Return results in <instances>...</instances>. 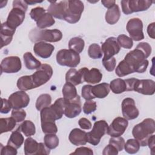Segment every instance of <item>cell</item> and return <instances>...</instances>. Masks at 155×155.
I'll use <instances>...</instances> for the list:
<instances>
[{
	"label": "cell",
	"instance_id": "6da1fadb",
	"mask_svg": "<svg viewBox=\"0 0 155 155\" xmlns=\"http://www.w3.org/2000/svg\"><path fill=\"white\" fill-rule=\"evenodd\" d=\"M148 56L140 48L136 47L135 49L128 52L124 60L127 64L133 73H142L145 72L148 66Z\"/></svg>",
	"mask_w": 155,
	"mask_h": 155
},
{
	"label": "cell",
	"instance_id": "ac0fdd59",
	"mask_svg": "<svg viewBox=\"0 0 155 155\" xmlns=\"http://www.w3.org/2000/svg\"><path fill=\"white\" fill-rule=\"evenodd\" d=\"M133 91L144 95H153L155 92V82L151 79L139 80L137 79Z\"/></svg>",
	"mask_w": 155,
	"mask_h": 155
},
{
	"label": "cell",
	"instance_id": "e0dca14e",
	"mask_svg": "<svg viewBox=\"0 0 155 155\" xmlns=\"http://www.w3.org/2000/svg\"><path fill=\"white\" fill-rule=\"evenodd\" d=\"M81 102L79 95L72 100H65L64 114L67 117L74 118L78 116L81 113Z\"/></svg>",
	"mask_w": 155,
	"mask_h": 155
},
{
	"label": "cell",
	"instance_id": "8d00e7d4",
	"mask_svg": "<svg viewBox=\"0 0 155 155\" xmlns=\"http://www.w3.org/2000/svg\"><path fill=\"white\" fill-rule=\"evenodd\" d=\"M51 102V97L48 94H42L37 99L35 107L38 111L49 107Z\"/></svg>",
	"mask_w": 155,
	"mask_h": 155
},
{
	"label": "cell",
	"instance_id": "7a4b0ae2",
	"mask_svg": "<svg viewBox=\"0 0 155 155\" xmlns=\"http://www.w3.org/2000/svg\"><path fill=\"white\" fill-rule=\"evenodd\" d=\"M155 131L154 120L151 118H147L140 123L136 125L132 130V134L140 146L147 145L148 138Z\"/></svg>",
	"mask_w": 155,
	"mask_h": 155
},
{
	"label": "cell",
	"instance_id": "f6af8a7d",
	"mask_svg": "<svg viewBox=\"0 0 155 155\" xmlns=\"http://www.w3.org/2000/svg\"><path fill=\"white\" fill-rule=\"evenodd\" d=\"M97 108L96 102L92 100L87 101L83 105V111L86 114H89L96 111Z\"/></svg>",
	"mask_w": 155,
	"mask_h": 155
},
{
	"label": "cell",
	"instance_id": "ffe728a7",
	"mask_svg": "<svg viewBox=\"0 0 155 155\" xmlns=\"http://www.w3.org/2000/svg\"><path fill=\"white\" fill-rule=\"evenodd\" d=\"M50 4L47 8V12L53 17L57 19L64 20L65 10L67 5V1H50Z\"/></svg>",
	"mask_w": 155,
	"mask_h": 155
},
{
	"label": "cell",
	"instance_id": "f907efd6",
	"mask_svg": "<svg viewBox=\"0 0 155 155\" xmlns=\"http://www.w3.org/2000/svg\"><path fill=\"white\" fill-rule=\"evenodd\" d=\"M70 154H84V155H93V150L88 148L85 147H81L75 150V151L71 153Z\"/></svg>",
	"mask_w": 155,
	"mask_h": 155
},
{
	"label": "cell",
	"instance_id": "8fae6325",
	"mask_svg": "<svg viewBox=\"0 0 155 155\" xmlns=\"http://www.w3.org/2000/svg\"><path fill=\"white\" fill-rule=\"evenodd\" d=\"M127 30L130 35V38L135 41H139L144 39L143 33L142 21L137 18L130 19L127 24Z\"/></svg>",
	"mask_w": 155,
	"mask_h": 155
},
{
	"label": "cell",
	"instance_id": "816d5d0a",
	"mask_svg": "<svg viewBox=\"0 0 155 155\" xmlns=\"http://www.w3.org/2000/svg\"><path fill=\"white\" fill-rule=\"evenodd\" d=\"M12 106L8 101L6 99L1 98V113L4 114L8 113L11 110Z\"/></svg>",
	"mask_w": 155,
	"mask_h": 155
},
{
	"label": "cell",
	"instance_id": "91938a15",
	"mask_svg": "<svg viewBox=\"0 0 155 155\" xmlns=\"http://www.w3.org/2000/svg\"><path fill=\"white\" fill-rule=\"evenodd\" d=\"M101 3L105 7L109 9L116 4V1L114 0H102Z\"/></svg>",
	"mask_w": 155,
	"mask_h": 155
},
{
	"label": "cell",
	"instance_id": "52a82bcc",
	"mask_svg": "<svg viewBox=\"0 0 155 155\" xmlns=\"http://www.w3.org/2000/svg\"><path fill=\"white\" fill-rule=\"evenodd\" d=\"M56 61L60 65L74 68L80 63L81 57L78 53L70 49H62L56 54Z\"/></svg>",
	"mask_w": 155,
	"mask_h": 155
},
{
	"label": "cell",
	"instance_id": "9c48e42d",
	"mask_svg": "<svg viewBox=\"0 0 155 155\" xmlns=\"http://www.w3.org/2000/svg\"><path fill=\"white\" fill-rule=\"evenodd\" d=\"M108 127L107 122L104 120L95 122L92 130L87 133V142L94 146L98 145L101 137L107 133Z\"/></svg>",
	"mask_w": 155,
	"mask_h": 155
},
{
	"label": "cell",
	"instance_id": "74e56055",
	"mask_svg": "<svg viewBox=\"0 0 155 155\" xmlns=\"http://www.w3.org/2000/svg\"><path fill=\"white\" fill-rule=\"evenodd\" d=\"M44 144L50 150L54 149L59 145V138L55 134H45L44 138Z\"/></svg>",
	"mask_w": 155,
	"mask_h": 155
},
{
	"label": "cell",
	"instance_id": "c3c4849f",
	"mask_svg": "<svg viewBox=\"0 0 155 155\" xmlns=\"http://www.w3.org/2000/svg\"><path fill=\"white\" fill-rule=\"evenodd\" d=\"M102 64L106 70L108 71H113L116 65V61L114 57H112L106 60H102Z\"/></svg>",
	"mask_w": 155,
	"mask_h": 155
},
{
	"label": "cell",
	"instance_id": "5bb4252c",
	"mask_svg": "<svg viewBox=\"0 0 155 155\" xmlns=\"http://www.w3.org/2000/svg\"><path fill=\"white\" fill-rule=\"evenodd\" d=\"M101 50L104 54L102 60H106L117 54L120 50V47L116 38L109 37L102 44Z\"/></svg>",
	"mask_w": 155,
	"mask_h": 155
},
{
	"label": "cell",
	"instance_id": "f5cc1de1",
	"mask_svg": "<svg viewBox=\"0 0 155 155\" xmlns=\"http://www.w3.org/2000/svg\"><path fill=\"white\" fill-rule=\"evenodd\" d=\"M118 154V150L112 145L108 144L107 146H106L102 152L103 155H111V154Z\"/></svg>",
	"mask_w": 155,
	"mask_h": 155
},
{
	"label": "cell",
	"instance_id": "7bdbcfd3",
	"mask_svg": "<svg viewBox=\"0 0 155 155\" xmlns=\"http://www.w3.org/2000/svg\"><path fill=\"white\" fill-rule=\"evenodd\" d=\"M125 143L124 139L121 136L111 137L109 140V143L114 146L118 150V151L123 150L124 148Z\"/></svg>",
	"mask_w": 155,
	"mask_h": 155
},
{
	"label": "cell",
	"instance_id": "83f0119b",
	"mask_svg": "<svg viewBox=\"0 0 155 155\" xmlns=\"http://www.w3.org/2000/svg\"><path fill=\"white\" fill-rule=\"evenodd\" d=\"M24 138L21 133V131L19 130V128H18L16 130L12 133L8 140L7 145L12 146L15 148L18 149L21 147V145L24 143Z\"/></svg>",
	"mask_w": 155,
	"mask_h": 155
},
{
	"label": "cell",
	"instance_id": "f546056e",
	"mask_svg": "<svg viewBox=\"0 0 155 155\" xmlns=\"http://www.w3.org/2000/svg\"><path fill=\"white\" fill-rule=\"evenodd\" d=\"M110 88L114 94H120L127 91V85L125 80L120 78L113 79L110 82Z\"/></svg>",
	"mask_w": 155,
	"mask_h": 155
},
{
	"label": "cell",
	"instance_id": "4dcf8cb0",
	"mask_svg": "<svg viewBox=\"0 0 155 155\" xmlns=\"http://www.w3.org/2000/svg\"><path fill=\"white\" fill-rule=\"evenodd\" d=\"M16 85L22 91H27L35 88L31 75L23 76L19 78L17 81Z\"/></svg>",
	"mask_w": 155,
	"mask_h": 155
},
{
	"label": "cell",
	"instance_id": "836d02e7",
	"mask_svg": "<svg viewBox=\"0 0 155 155\" xmlns=\"http://www.w3.org/2000/svg\"><path fill=\"white\" fill-rule=\"evenodd\" d=\"M54 23L55 21L53 17L49 13L46 12L36 22V25L38 28L44 29L52 26Z\"/></svg>",
	"mask_w": 155,
	"mask_h": 155
},
{
	"label": "cell",
	"instance_id": "9f6ffc18",
	"mask_svg": "<svg viewBox=\"0 0 155 155\" xmlns=\"http://www.w3.org/2000/svg\"><path fill=\"white\" fill-rule=\"evenodd\" d=\"M39 150L38 152V154H50V149L48 148L43 143H39Z\"/></svg>",
	"mask_w": 155,
	"mask_h": 155
},
{
	"label": "cell",
	"instance_id": "4fadbf2b",
	"mask_svg": "<svg viewBox=\"0 0 155 155\" xmlns=\"http://www.w3.org/2000/svg\"><path fill=\"white\" fill-rule=\"evenodd\" d=\"M22 67L21 61L18 56H11L3 59L1 63V72L5 73H15Z\"/></svg>",
	"mask_w": 155,
	"mask_h": 155
},
{
	"label": "cell",
	"instance_id": "2e32d148",
	"mask_svg": "<svg viewBox=\"0 0 155 155\" xmlns=\"http://www.w3.org/2000/svg\"><path fill=\"white\" fill-rule=\"evenodd\" d=\"M122 115L127 120L137 118L139 114V110L135 105L134 100L131 97L125 98L122 102Z\"/></svg>",
	"mask_w": 155,
	"mask_h": 155
},
{
	"label": "cell",
	"instance_id": "484cf974",
	"mask_svg": "<svg viewBox=\"0 0 155 155\" xmlns=\"http://www.w3.org/2000/svg\"><path fill=\"white\" fill-rule=\"evenodd\" d=\"M66 82H69L73 85H78L84 82L82 76L80 72L74 68H71L65 74Z\"/></svg>",
	"mask_w": 155,
	"mask_h": 155
},
{
	"label": "cell",
	"instance_id": "d590c367",
	"mask_svg": "<svg viewBox=\"0 0 155 155\" xmlns=\"http://www.w3.org/2000/svg\"><path fill=\"white\" fill-rule=\"evenodd\" d=\"M18 128L27 137L33 136L36 133V128L35 124L29 120H24V122L19 125Z\"/></svg>",
	"mask_w": 155,
	"mask_h": 155
},
{
	"label": "cell",
	"instance_id": "8992f818",
	"mask_svg": "<svg viewBox=\"0 0 155 155\" xmlns=\"http://www.w3.org/2000/svg\"><path fill=\"white\" fill-rule=\"evenodd\" d=\"M84 9V5L81 1H67L65 15L64 20L70 24H75L78 22L81 19Z\"/></svg>",
	"mask_w": 155,
	"mask_h": 155
},
{
	"label": "cell",
	"instance_id": "7402d4cb",
	"mask_svg": "<svg viewBox=\"0 0 155 155\" xmlns=\"http://www.w3.org/2000/svg\"><path fill=\"white\" fill-rule=\"evenodd\" d=\"M68 139L74 145H85L87 142V133L79 128H74L70 131Z\"/></svg>",
	"mask_w": 155,
	"mask_h": 155
},
{
	"label": "cell",
	"instance_id": "11a10c76",
	"mask_svg": "<svg viewBox=\"0 0 155 155\" xmlns=\"http://www.w3.org/2000/svg\"><path fill=\"white\" fill-rule=\"evenodd\" d=\"M137 79L136 78H130L125 80L127 85V91H133L134 84Z\"/></svg>",
	"mask_w": 155,
	"mask_h": 155
},
{
	"label": "cell",
	"instance_id": "681fc988",
	"mask_svg": "<svg viewBox=\"0 0 155 155\" xmlns=\"http://www.w3.org/2000/svg\"><path fill=\"white\" fill-rule=\"evenodd\" d=\"M17 154L16 148L7 145L6 146L1 145V155H16Z\"/></svg>",
	"mask_w": 155,
	"mask_h": 155
},
{
	"label": "cell",
	"instance_id": "60d3db41",
	"mask_svg": "<svg viewBox=\"0 0 155 155\" xmlns=\"http://www.w3.org/2000/svg\"><path fill=\"white\" fill-rule=\"evenodd\" d=\"M41 128L45 134H56L58 128L54 122H42Z\"/></svg>",
	"mask_w": 155,
	"mask_h": 155
},
{
	"label": "cell",
	"instance_id": "f35d334b",
	"mask_svg": "<svg viewBox=\"0 0 155 155\" xmlns=\"http://www.w3.org/2000/svg\"><path fill=\"white\" fill-rule=\"evenodd\" d=\"M140 146L139 142L136 139H130L125 143L124 149L129 154H135L139 151Z\"/></svg>",
	"mask_w": 155,
	"mask_h": 155
},
{
	"label": "cell",
	"instance_id": "6f0895ef",
	"mask_svg": "<svg viewBox=\"0 0 155 155\" xmlns=\"http://www.w3.org/2000/svg\"><path fill=\"white\" fill-rule=\"evenodd\" d=\"M147 145L149 146V148L151 150V154H154V135L152 134L148 140Z\"/></svg>",
	"mask_w": 155,
	"mask_h": 155
},
{
	"label": "cell",
	"instance_id": "9a60e30c",
	"mask_svg": "<svg viewBox=\"0 0 155 155\" xmlns=\"http://www.w3.org/2000/svg\"><path fill=\"white\" fill-rule=\"evenodd\" d=\"M128 125V120L124 117H116L108 127L107 133L111 137L120 136L124 133Z\"/></svg>",
	"mask_w": 155,
	"mask_h": 155
},
{
	"label": "cell",
	"instance_id": "db71d44e",
	"mask_svg": "<svg viewBox=\"0 0 155 155\" xmlns=\"http://www.w3.org/2000/svg\"><path fill=\"white\" fill-rule=\"evenodd\" d=\"M78 124L80 126V127L84 130H90L92 126L91 122L85 117L81 118L79 120Z\"/></svg>",
	"mask_w": 155,
	"mask_h": 155
},
{
	"label": "cell",
	"instance_id": "5b68a950",
	"mask_svg": "<svg viewBox=\"0 0 155 155\" xmlns=\"http://www.w3.org/2000/svg\"><path fill=\"white\" fill-rule=\"evenodd\" d=\"M31 42H56L61 40L62 38V32L58 29H40L35 28L32 29L28 35Z\"/></svg>",
	"mask_w": 155,
	"mask_h": 155
},
{
	"label": "cell",
	"instance_id": "ab89813d",
	"mask_svg": "<svg viewBox=\"0 0 155 155\" xmlns=\"http://www.w3.org/2000/svg\"><path fill=\"white\" fill-rule=\"evenodd\" d=\"M88 54V56L93 59H100L102 56V51L101 48L99 44L96 43L92 44L89 46Z\"/></svg>",
	"mask_w": 155,
	"mask_h": 155
},
{
	"label": "cell",
	"instance_id": "d6986e66",
	"mask_svg": "<svg viewBox=\"0 0 155 155\" xmlns=\"http://www.w3.org/2000/svg\"><path fill=\"white\" fill-rule=\"evenodd\" d=\"M78 71L81 74L84 82L89 84L99 83L102 79V73L96 68H92L91 70H88L87 67H83Z\"/></svg>",
	"mask_w": 155,
	"mask_h": 155
},
{
	"label": "cell",
	"instance_id": "7dc6e473",
	"mask_svg": "<svg viewBox=\"0 0 155 155\" xmlns=\"http://www.w3.org/2000/svg\"><path fill=\"white\" fill-rule=\"evenodd\" d=\"M91 87L92 85H85L82 88L81 94L86 101L92 100L95 98L91 93Z\"/></svg>",
	"mask_w": 155,
	"mask_h": 155
},
{
	"label": "cell",
	"instance_id": "277c9868",
	"mask_svg": "<svg viewBox=\"0 0 155 155\" xmlns=\"http://www.w3.org/2000/svg\"><path fill=\"white\" fill-rule=\"evenodd\" d=\"M65 99L64 97L56 99L50 107L43 108L41 111V121L54 122L56 120L62 118L64 114Z\"/></svg>",
	"mask_w": 155,
	"mask_h": 155
},
{
	"label": "cell",
	"instance_id": "d4e9b609",
	"mask_svg": "<svg viewBox=\"0 0 155 155\" xmlns=\"http://www.w3.org/2000/svg\"><path fill=\"white\" fill-rule=\"evenodd\" d=\"M120 16V11L118 5L115 4L113 7L109 8L106 13L105 19L106 22L111 25L117 23Z\"/></svg>",
	"mask_w": 155,
	"mask_h": 155
},
{
	"label": "cell",
	"instance_id": "e575fe53",
	"mask_svg": "<svg viewBox=\"0 0 155 155\" xmlns=\"http://www.w3.org/2000/svg\"><path fill=\"white\" fill-rule=\"evenodd\" d=\"M84 46L85 42L84 39L79 37L72 38L68 42L69 49L78 53V54L81 53L83 51Z\"/></svg>",
	"mask_w": 155,
	"mask_h": 155
},
{
	"label": "cell",
	"instance_id": "cb8c5ba5",
	"mask_svg": "<svg viewBox=\"0 0 155 155\" xmlns=\"http://www.w3.org/2000/svg\"><path fill=\"white\" fill-rule=\"evenodd\" d=\"M110 84L108 83H101L91 87V93L96 98L102 99L108 96L110 93Z\"/></svg>",
	"mask_w": 155,
	"mask_h": 155
},
{
	"label": "cell",
	"instance_id": "1f68e13d",
	"mask_svg": "<svg viewBox=\"0 0 155 155\" xmlns=\"http://www.w3.org/2000/svg\"><path fill=\"white\" fill-rule=\"evenodd\" d=\"M62 94L64 98L67 101L72 100L78 96L74 85L69 82H66L64 84L62 88Z\"/></svg>",
	"mask_w": 155,
	"mask_h": 155
},
{
	"label": "cell",
	"instance_id": "680465c9",
	"mask_svg": "<svg viewBox=\"0 0 155 155\" xmlns=\"http://www.w3.org/2000/svg\"><path fill=\"white\" fill-rule=\"evenodd\" d=\"M155 23L154 22H152L151 24H150L147 27V33L148 36L151 38L152 39H154V25Z\"/></svg>",
	"mask_w": 155,
	"mask_h": 155
},
{
	"label": "cell",
	"instance_id": "44dd1931",
	"mask_svg": "<svg viewBox=\"0 0 155 155\" xmlns=\"http://www.w3.org/2000/svg\"><path fill=\"white\" fill-rule=\"evenodd\" d=\"M54 50V47L52 44L45 42H36L33 47L35 53L38 56L43 59H47L50 57Z\"/></svg>",
	"mask_w": 155,
	"mask_h": 155
},
{
	"label": "cell",
	"instance_id": "bcb514c9",
	"mask_svg": "<svg viewBox=\"0 0 155 155\" xmlns=\"http://www.w3.org/2000/svg\"><path fill=\"white\" fill-rule=\"evenodd\" d=\"M26 112L22 109L13 110L11 116L16 120V122H21L25 120L26 117Z\"/></svg>",
	"mask_w": 155,
	"mask_h": 155
},
{
	"label": "cell",
	"instance_id": "ee69618b",
	"mask_svg": "<svg viewBox=\"0 0 155 155\" xmlns=\"http://www.w3.org/2000/svg\"><path fill=\"white\" fill-rule=\"evenodd\" d=\"M45 13L46 11L44 8L41 7H37L31 10L30 12V15L33 20L37 22Z\"/></svg>",
	"mask_w": 155,
	"mask_h": 155
},
{
	"label": "cell",
	"instance_id": "7c38bea8",
	"mask_svg": "<svg viewBox=\"0 0 155 155\" xmlns=\"http://www.w3.org/2000/svg\"><path fill=\"white\" fill-rule=\"evenodd\" d=\"M8 101L13 110H19L28 106L30 97L25 91H17L8 97Z\"/></svg>",
	"mask_w": 155,
	"mask_h": 155
},
{
	"label": "cell",
	"instance_id": "b9f144b4",
	"mask_svg": "<svg viewBox=\"0 0 155 155\" xmlns=\"http://www.w3.org/2000/svg\"><path fill=\"white\" fill-rule=\"evenodd\" d=\"M116 39L120 47H122L124 48L130 49L133 45V40L125 35H119Z\"/></svg>",
	"mask_w": 155,
	"mask_h": 155
},
{
	"label": "cell",
	"instance_id": "f1b7e54d",
	"mask_svg": "<svg viewBox=\"0 0 155 155\" xmlns=\"http://www.w3.org/2000/svg\"><path fill=\"white\" fill-rule=\"evenodd\" d=\"M24 62L26 68L28 70L38 69L41 65V62L36 59L30 52H26L23 55Z\"/></svg>",
	"mask_w": 155,
	"mask_h": 155
},
{
	"label": "cell",
	"instance_id": "30bf717a",
	"mask_svg": "<svg viewBox=\"0 0 155 155\" xmlns=\"http://www.w3.org/2000/svg\"><path fill=\"white\" fill-rule=\"evenodd\" d=\"M52 67L47 64H41L33 74L31 75L34 88L39 87L46 84L53 75Z\"/></svg>",
	"mask_w": 155,
	"mask_h": 155
},
{
	"label": "cell",
	"instance_id": "ba28073f",
	"mask_svg": "<svg viewBox=\"0 0 155 155\" xmlns=\"http://www.w3.org/2000/svg\"><path fill=\"white\" fill-rule=\"evenodd\" d=\"M153 1L150 0H122L120 2L122 10L124 14L130 15L134 12L148 10Z\"/></svg>",
	"mask_w": 155,
	"mask_h": 155
},
{
	"label": "cell",
	"instance_id": "d6a6232c",
	"mask_svg": "<svg viewBox=\"0 0 155 155\" xmlns=\"http://www.w3.org/2000/svg\"><path fill=\"white\" fill-rule=\"evenodd\" d=\"M16 120L13 117H7L0 119L1 134L12 131L16 126Z\"/></svg>",
	"mask_w": 155,
	"mask_h": 155
},
{
	"label": "cell",
	"instance_id": "603a6c76",
	"mask_svg": "<svg viewBox=\"0 0 155 155\" xmlns=\"http://www.w3.org/2000/svg\"><path fill=\"white\" fill-rule=\"evenodd\" d=\"M16 30L10 28L5 23H2L1 28V48L8 45L12 41L13 35Z\"/></svg>",
	"mask_w": 155,
	"mask_h": 155
},
{
	"label": "cell",
	"instance_id": "4316f807",
	"mask_svg": "<svg viewBox=\"0 0 155 155\" xmlns=\"http://www.w3.org/2000/svg\"><path fill=\"white\" fill-rule=\"evenodd\" d=\"M39 143L32 137H28L24 142V153L25 155L38 154Z\"/></svg>",
	"mask_w": 155,
	"mask_h": 155
},
{
	"label": "cell",
	"instance_id": "3957f363",
	"mask_svg": "<svg viewBox=\"0 0 155 155\" xmlns=\"http://www.w3.org/2000/svg\"><path fill=\"white\" fill-rule=\"evenodd\" d=\"M28 4L25 1H13V8L9 12L6 24L11 28L16 30L24 21Z\"/></svg>",
	"mask_w": 155,
	"mask_h": 155
},
{
	"label": "cell",
	"instance_id": "94428289",
	"mask_svg": "<svg viewBox=\"0 0 155 155\" xmlns=\"http://www.w3.org/2000/svg\"><path fill=\"white\" fill-rule=\"evenodd\" d=\"M26 1V2L27 3L28 5H33V4H35L36 3L42 2V1Z\"/></svg>",
	"mask_w": 155,
	"mask_h": 155
}]
</instances>
